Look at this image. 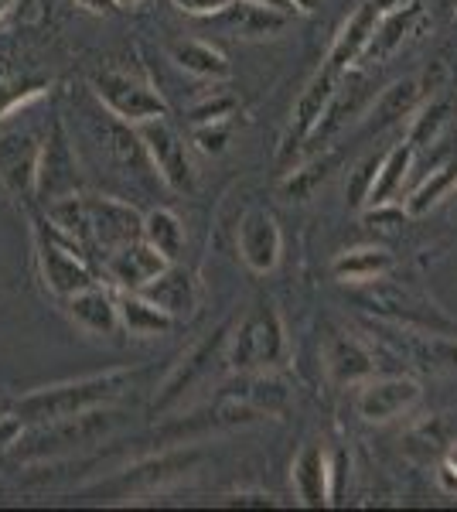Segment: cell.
I'll return each instance as SVG.
<instances>
[{
  "label": "cell",
  "instance_id": "obj_7",
  "mask_svg": "<svg viewBox=\"0 0 457 512\" xmlns=\"http://www.w3.org/2000/svg\"><path fill=\"white\" fill-rule=\"evenodd\" d=\"M116 424V414H99V410H86V414L52 420V424H41L45 431L38 437H31V448H18V454H52L62 448H79V444H93L99 441L110 427Z\"/></svg>",
  "mask_w": 457,
  "mask_h": 512
},
{
  "label": "cell",
  "instance_id": "obj_19",
  "mask_svg": "<svg viewBox=\"0 0 457 512\" xmlns=\"http://www.w3.org/2000/svg\"><path fill=\"white\" fill-rule=\"evenodd\" d=\"M174 62L185 72L198 79H229L232 65L219 48L205 45V41H185V45L174 48Z\"/></svg>",
  "mask_w": 457,
  "mask_h": 512
},
{
  "label": "cell",
  "instance_id": "obj_26",
  "mask_svg": "<svg viewBox=\"0 0 457 512\" xmlns=\"http://www.w3.org/2000/svg\"><path fill=\"white\" fill-rule=\"evenodd\" d=\"M444 120H447V103H434V106H427V110H423V117L417 120V127H413L410 144H413V147L430 144V140L437 137V130H440V123H444Z\"/></svg>",
  "mask_w": 457,
  "mask_h": 512
},
{
  "label": "cell",
  "instance_id": "obj_31",
  "mask_svg": "<svg viewBox=\"0 0 457 512\" xmlns=\"http://www.w3.org/2000/svg\"><path fill=\"white\" fill-rule=\"evenodd\" d=\"M253 4H267V7H277V11H290V0H253Z\"/></svg>",
  "mask_w": 457,
  "mask_h": 512
},
{
  "label": "cell",
  "instance_id": "obj_32",
  "mask_svg": "<svg viewBox=\"0 0 457 512\" xmlns=\"http://www.w3.org/2000/svg\"><path fill=\"white\" fill-rule=\"evenodd\" d=\"M314 4L318 0H290V7H297V11H314Z\"/></svg>",
  "mask_w": 457,
  "mask_h": 512
},
{
  "label": "cell",
  "instance_id": "obj_35",
  "mask_svg": "<svg viewBox=\"0 0 457 512\" xmlns=\"http://www.w3.org/2000/svg\"><path fill=\"white\" fill-rule=\"evenodd\" d=\"M14 4V0H0V14H4L7 11V7H11Z\"/></svg>",
  "mask_w": 457,
  "mask_h": 512
},
{
  "label": "cell",
  "instance_id": "obj_25",
  "mask_svg": "<svg viewBox=\"0 0 457 512\" xmlns=\"http://www.w3.org/2000/svg\"><path fill=\"white\" fill-rule=\"evenodd\" d=\"M229 134H232L229 120H205V123H198V130H195V144L202 147L205 154H222L229 144Z\"/></svg>",
  "mask_w": 457,
  "mask_h": 512
},
{
  "label": "cell",
  "instance_id": "obj_12",
  "mask_svg": "<svg viewBox=\"0 0 457 512\" xmlns=\"http://www.w3.org/2000/svg\"><path fill=\"white\" fill-rule=\"evenodd\" d=\"M335 79L338 76H331V72H321V76L311 82V89L297 99V113H294V127H290V137H287V151H294V147H301L304 140H311L314 127L321 123L331 96H335Z\"/></svg>",
  "mask_w": 457,
  "mask_h": 512
},
{
  "label": "cell",
  "instance_id": "obj_24",
  "mask_svg": "<svg viewBox=\"0 0 457 512\" xmlns=\"http://www.w3.org/2000/svg\"><path fill=\"white\" fill-rule=\"evenodd\" d=\"M457 185V161H451L447 168L434 171V178H427L423 185L417 188V195L410 198V212L413 216H420V212H427L430 205H437L440 198H444L451 188Z\"/></svg>",
  "mask_w": 457,
  "mask_h": 512
},
{
  "label": "cell",
  "instance_id": "obj_9",
  "mask_svg": "<svg viewBox=\"0 0 457 512\" xmlns=\"http://www.w3.org/2000/svg\"><path fill=\"white\" fill-rule=\"evenodd\" d=\"M379 18H382L379 7L372 4V0H365L359 11H355L352 18H348V24L342 28V35L335 38V45H331L324 72H331V76H342V72L352 69V65L365 55V48H369L372 35H376Z\"/></svg>",
  "mask_w": 457,
  "mask_h": 512
},
{
  "label": "cell",
  "instance_id": "obj_17",
  "mask_svg": "<svg viewBox=\"0 0 457 512\" xmlns=\"http://www.w3.org/2000/svg\"><path fill=\"white\" fill-rule=\"evenodd\" d=\"M328 369L338 383H359V379L372 376V355L365 352L362 342L355 338H335L328 349Z\"/></svg>",
  "mask_w": 457,
  "mask_h": 512
},
{
  "label": "cell",
  "instance_id": "obj_18",
  "mask_svg": "<svg viewBox=\"0 0 457 512\" xmlns=\"http://www.w3.org/2000/svg\"><path fill=\"white\" fill-rule=\"evenodd\" d=\"M417 18H420V0H413V4L400 7V11L382 14V24L376 28V35H372L369 48H365V55L386 59L389 52H396V48H400V41L410 35V28L417 24Z\"/></svg>",
  "mask_w": 457,
  "mask_h": 512
},
{
  "label": "cell",
  "instance_id": "obj_1",
  "mask_svg": "<svg viewBox=\"0 0 457 512\" xmlns=\"http://www.w3.org/2000/svg\"><path fill=\"white\" fill-rule=\"evenodd\" d=\"M127 386H130V373H103L93 379H79V383L52 386V390H38L24 396L18 407H14V414L24 424H52V420H65L103 407L106 400H113Z\"/></svg>",
  "mask_w": 457,
  "mask_h": 512
},
{
  "label": "cell",
  "instance_id": "obj_21",
  "mask_svg": "<svg viewBox=\"0 0 457 512\" xmlns=\"http://www.w3.org/2000/svg\"><path fill=\"white\" fill-rule=\"evenodd\" d=\"M144 239L168 260H178L181 250H185V226L178 222V216L157 209L144 219Z\"/></svg>",
  "mask_w": 457,
  "mask_h": 512
},
{
  "label": "cell",
  "instance_id": "obj_8",
  "mask_svg": "<svg viewBox=\"0 0 457 512\" xmlns=\"http://www.w3.org/2000/svg\"><path fill=\"white\" fill-rule=\"evenodd\" d=\"M168 263H171L168 256L157 253L154 246L140 236L134 243L113 250L110 260H106V267H110V277L120 287H127V291H144L154 277H161L164 270H168Z\"/></svg>",
  "mask_w": 457,
  "mask_h": 512
},
{
  "label": "cell",
  "instance_id": "obj_29",
  "mask_svg": "<svg viewBox=\"0 0 457 512\" xmlns=\"http://www.w3.org/2000/svg\"><path fill=\"white\" fill-rule=\"evenodd\" d=\"M79 7H86V11H96V14H103V11H113L116 7V0H76Z\"/></svg>",
  "mask_w": 457,
  "mask_h": 512
},
{
  "label": "cell",
  "instance_id": "obj_14",
  "mask_svg": "<svg viewBox=\"0 0 457 512\" xmlns=\"http://www.w3.org/2000/svg\"><path fill=\"white\" fill-rule=\"evenodd\" d=\"M120 325L127 328L130 335L137 338H157V335H168L174 328V321L164 308H157V304L151 301V297H144L140 291H134L130 297H123L120 304Z\"/></svg>",
  "mask_w": 457,
  "mask_h": 512
},
{
  "label": "cell",
  "instance_id": "obj_6",
  "mask_svg": "<svg viewBox=\"0 0 457 512\" xmlns=\"http://www.w3.org/2000/svg\"><path fill=\"white\" fill-rule=\"evenodd\" d=\"M41 171V144L31 130H4L0 134V181L7 192L31 195Z\"/></svg>",
  "mask_w": 457,
  "mask_h": 512
},
{
  "label": "cell",
  "instance_id": "obj_27",
  "mask_svg": "<svg viewBox=\"0 0 457 512\" xmlns=\"http://www.w3.org/2000/svg\"><path fill=\"white\" fill-rule=\"evenodd\" d=\"M379 164H382V158H369L359 171H355L352 188H348V202H352V205H365V202H369V192H372V185H376V175H379Z\"/></svg>",
  "mask_w": 457,
  "mask_h": 512
},
{
  "label": "cell",
  "instance_id": "obj_2",
  "mask_svg": "<svg viewBox=\"0 0 457 512\" xmlns=\"http://www.w3.org/2000/svg\"><path fill=\"white\" fill-rule=\"evenodd\" d=\"M38 263H41V277H45L48 291H55L58 297H72L86 287H93V270L82 260V246L62 229L38 222Z\"/></svg>",
  "mask_w": 457,
  "mask_h": 512
},
{
  "label": "cell",
  "instance_id": "obj_3",
  "mask_svg": "<svg viewBox=\"0 0 457 512\" xmlns=\"http://www.w3.org/2000/svg\"><path fill=\"white\" fill-rule=\"evenodd\" d=\"M284 325H280L277 311L260 308L253 311L236 332L232 342V366L236 369H267L284 359Z\"/></svg>",
  "mask_w": 457,
  "mask_h": 512
},
{
  "label": "cell",
  "instance_id": "obj_10",
  "mask_svg": "<svg viewBox=\"0 0 457 512\" xmlns=\"http://www.w3.org/2000/svg\"><path fill=\"white\" fill-rule=\"evenodd\" d=\"M417 400H420V386L413 383V379H403V376L379 379V383L365 386L359 393V414L365 420L386 424V420L403 417Z\"/></svg>",
  "mask_w": 457,
  "mask_h": 512
},
{
  "label": "cell",
  "instance_id": "obj_11",
  "mask_svg": "<svg viewBox=\"0 0 457 512\" xmlns=\"http://www.w3.org/2000/svg\"><path fill=\"white\" fill-rule=\"evenodd\" d=\"M239 253L256 274H267L280 260V229L270 212H249L239 226Z\"/></svg>",
  "mask_w": 457,
  "mask_h": 512
},
{
  "label": "cell",
  "instance_id": "obj_30",
  "mask_svg": "<svg viewBox=\"0 0 457 512\" xmlns=\"http://www.w3.org/2000/svg\"><path fill=\"white\" fill-rule=\"evenodd\" d=\"M372 4H376L382 14H389V11H400V7L413 4V0H372Z\"/></svg>",
  "mask_w": 457,
  "mask_h": 512
},
{
  "label": "cell",
  "instance_id": "obj_4",
  "mask_svg": "<svg viewBox=\"0 0 457 512\" xmlns=\"http://www.w3.org/2000/svg\"><path fill=\"white\" fill-rule=\"evenodd\" d=\"M137 137H140V144H144L147 158L154 161L157 175L168 181L171 188L188 192V188L195 185V171H191V161H188V147L168 120L164 117L140 120Z\"/></svg>",
  "mask_w": 457,
  "mask_h": 512
},
{
  "label": "cell",
  "instance_id": "obj_16",
  "mask_svg": "<svg viewBox=\"0 0 457 512\" xmlns=\"http://www.w3.org/2000/svg\"><path fill=\"white\" fill-rule=\"evenodd\" d=\"M294 485H297V495H301L304 506H324L331 499L328 492V461H324V451L318 444L301 451L294 465Z\"/></svg>",
  "mask_w": 457,
  "mask_h": 512
},
{
  "label": "cell",
  "instance_id": "obj_5",
  "mask_svg": "<svg viewBox=\"0 0 457 512\" xmlns=\"http://www.w3.org/2000/svg\"><path fill=\"white\" fill-rule=\"evenodd\" d=\"M96 96L110 106L113 117L134 123V127L140 120L164 117L161 96L144 79L130 76V72H103V76H96Z\"/></svg>",
  "mask_w": 457,
  "mask_h": 512
},
{
  "label": "cell",
  "instance_id": "obj_36",
  "mask_svg": "<svg viewBox=\"0 0 457 512\" xmlns=\"http://www.w3.org/2000/svg\"><path fill=\"white\" fill-rule=\"evenodd\" d=\"M0 414H4V403H0Z\"/></svg>",
  "mask_w": 457,
  "mask_h": 512
},
{
  "label": "cell",
  "instance_id": "obj_20",
  "mask_svg": "<svg viewBox=\"0 0 457 512\" xmlns=\"http://www.w3.org/2000/svg\"><path fill=\"white\" fill-rule=\"evenodd\" d=\"M410 161H413V144H403V147H396V151L386 154V161L379 164L376 185H372V192H369V205L382 209V205L396 195L400 181L406 178V171H410Z\"/></svg>",
  "mask_w": 457,
  "mask_h": 512
},
{
  "label": "cell",
  "instance_id": "obj_28",
  "mask_svg": "<svg viewBox=\"0 0 457 512\" xmlns=\"http://www.w3.org/2000/svg\"><path fill=\"white\" fill-rule=\"evenodd\" d=\"M174 7L185 14H195V18H209V14L229 11L232 0H174Z\"/></svg>",
  "mask_w": 457,
  "mask_h": 512
},
{
  "label": "cell",
  "instance_id": "obj_22",
  "mask_svg": "<svg viewBox=\"0 0 457 512\" xmlns=\"http://www.w3.org/2000/svg\"><path fill=\"white\" fill-rule=\"evenodd\" d=\"M389 267H393V260H389L386 250H352L335 263V274L342 280L369 284V280H379Z\"/></svg>",
  "mask_w": 457,
  "mask_h": 512
},
{
  "label": "cell",
  "instance_id": "obj_15",
  "mask_svg": "<svg viewBox=\"0 0 457 512\" xmlns=\"http://www.w3.org/2000/svg\"><path fill=\"white\" fill-rule=\"evenodd\" d=\"M140 294L151 297L157 308H164L171 318H185L195 311V284H191V277L185 274V270L168 267L161 277H154Z\"/></svg>",
  "mask_w": 457,
  "mask_h": 512
},
{
  "label": "cell",
  "instance_id": "obj_34",
  "mask_svg": "<svg viewBox=\"0 0 457 512\" xmlns=\"http://www.w3.org/2000/svg\"><path fill=\"white\" fill-rule=\"evenodd\" d=\"M451 468H454V472H457V444H454V448H451Z\"/></svg>",
  "mask_w": 457,
  "mask_h": 512
},
{
  "label": "cell",
  "instance_id": "obj_23",
  "mask_svg": "<svg viewBox=\"0 0 457 512\" xmlns=\"http://www.w3.org/2000/svg\"><path fill=\"white\" fill-rule=\"evenodd\" d=\"M417 99H420V86L413 79L396 82L393 89H386L376 106V130H386V127H393V123H400L406 113L417 106Z\"/></svg>",
  "mask_w": 457,
  "mask_h": 512
},
{
  "label": "cell",
  "instance_id": "obj_33",
  "mask_svg": "<svg viewBox=\"0 0 457 512\" xmlns=\"http://www.w3.org/2000/svg\"><path fill=\"white\" fill-rule=\"evenodd\" d=\"M144 0H116V7H140Z\"/></svg>",
  "mask_w": 457,
  "mask_h": 512
},
{
  "label": "cell",
  "instance_id": "obj_13",
  "mask_svg": "<svg viewBox=\"0 0 457 512\" xmlns=\"http://www.w3.org/2000/svg\"><path fill=\"white\" fill-rule=\"evenodd\" d=\"M69 315L76 318L79 328L93 335H113L116 325H120V308L113 304V297L99 287H86V291L69 297Z\"/></svg>",
  "mask_w": 457,
  "mask_h": 512
}]
</instances>
